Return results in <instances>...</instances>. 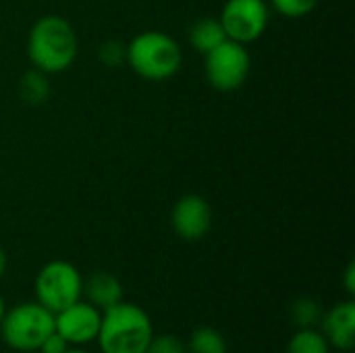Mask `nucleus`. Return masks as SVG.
<instances>
[{
  "label": "nucleus",
  "instance_id": "nucleus-1",
  "mask_svg": "<svg viewBox=\"0 0 355 353\" xmlns=\"http://www.w3.org/2000/svg\"><path fill=\"white\" fill-rule=\"evenodd\" d=\"M77 50L79 42L73 25L58 15L37 19L27 37L29 60L46 75L67 71L77 58Z\"/></svg>",
  "mask_w": 355,
  "mask_h": 353
},
{
  "label": "nucleus",
  "instance_id": "nucleus-2",
  "mask_svg": "<svg viewBox=\"0 0 355 353\" xmlns=\"http://www.w3.org/2000/svg\"><path fill=\"white\" fill-rule=\"evenodd\" d=\"M154 335L148 312L123 300L102 312L96 341L102 353H146Z\"/></svg>",
  "mask_w": 355,
  "mask_h": 353
},
{
  "label": "nucleus",
  "instance_id": "nucleus-3",
  "mask_svg": "<svg viewBox=\"0 0 355 353\" xmlns=\"http://www.w3.org/2000/svg\"><path fill=\"white\" fill-rule=\"evenodd\" d=\"M125 60L135 75L148 81H164L173 77L183 62L179 42L164 31H141L125 48Z\"/></svg>",
  "mask_w": 355,
  "mask_h": 353
},
{
  "label": "nucleus",
  "instance_id": "nucleus-4",
  "mask_svg": "<svg viewBox=\"0 0 355 353\" xmlns=\"http://www.w3.org/2000/svg\"><path fill=\"white\" fill-rule=\"evenodd\" d=\"M54 331V314L37 302H25L4 312L0 335L4 343L21 353L40 350L44 339Z\"/></svg>",
  "mask_w": 355,
  "mask_h": 353
},
{
  "label": "nucleus",
  "instance_id": "nucleus-5",
  "mask_svg": "<svg viewBox=\"0 0 355 353\" xmlns=\"http://www.w3.org/2000/svg\"><path fill=\"white\" fill-rule=\"evenodd\" d=\"M33 289H35V302L42 304L52 314H56L81 300L83 277L71 262L52 260L40 268Z\"/></svg>",
  "mask_w": 355,
  "mask_h": 353
},
{
  "label": "nucleus",
  "instance_id": "nucleus-6",
  "mask_svg": "<svg viewBox=\"0 0 355 353\" xmlns=\"http://www.w3.org/2000/svg\"><path fill=\"white\" fill-rule=\"evenodd\" d=\"M204 73L210 85L218 92L239 89L252 69V58L245 44L235 40H225L216 48L204 54Z\"/></svg>",
  "mask_w": 355,
  "mask_h": 353
},
{
  "label": "nucleus",
  "instance_id": "nucleus-7",
  "mask_svg": "<svg viewBox=\"0 0 355 353\" xmlns=\"http://www.w3.org/2000/svg\"><path fill=\"white\" fill-rule=\"evenodd\" d=\"M220 23L229 40L250 44L262 37L270 21L266 0H227L220 12Z\"/></svg>",
  "mask_w": 355,
  "mask_h": 353
},
{
  "label": "nucleus",
  "instance_id": "nucleus-8",
  "mask_svg": "<svg viewBox=\"0 0 355 353\" xmlns=\"http://www.w3.org/2000/svg\"><path fill=\"white\" fill-rule=\"evenodd\" d=\"M102 322V312L79 300L54 314V331L73 347L96 341Z\"/></svg>",
  "mask_w": 355,
  "mask_h": 353
},
{
  "label": "nucleus",
  "instance_id": "nucleus-9",
  "mask_svg": "<svg viewBox=\"0 0 355 353\" xmlns=\"http://www.w3.org/2000/svg\"><path fill=\"white\" fill-rule=\"evenodd\" d=\"M171 227L185 241H198L212 227V208L206 198L187 193L179 198L171 210Z\"/></svg>",
  "mask_w": 355,
  "mask_h": 353
},
{
  "label": "nucleus",
  "instance_id": "nucleus-10",
  "mask_svg": "<svg viewBox=\"0 0 355 353\" xmlns=\"http://www.w3.org/2000/svg\"><path fill=\"white\" fill-rule=\"evenodd\" d=\"M329 341L331 350L352 352L355 347V304L352 300L335 304L331 310H324L318 329Z\"/></svg>",
  "mask_w": 355,
  "mask_h": 353
},
{
  "label": "nucleus",
  "instance_id": "nucleus-11",
  "mask_svg": "<svg viewBox=\"0 0 355 353\" xmlns=\"http://www.w3.org/2000/svg\"><path fill=\"white\" fill-rule=\"evenodd\" d=\"M81 298H85V302L98 308L100 312H104L114 304L123 302V283L112 273L98 270L87 279H83Z\"/></svg>",
  "mask_w": 355,
  "mask_h": 353
},
{
  "label": "nucleus",
  "instance_id": "nucleus-12",
  "mask_svg": "<svg viewBox=\"0 0 355 353\" xmlns=\"http://www.w3.org/2000/svg\"><path fill=\"white\" fill-rule=\"evenodd\" d=\"M225 40H227V33L223 29L220 19H216V17H202V19L193 21L189 27V42L202 54L210 52Z\"/></svg>",
  "mask_w": 355,
  "mask_h": 353
},
{
  "label": "nucleus",
  "instance_id": "nucleus-13",
  "mask_svg": "<svg viewBox=\"0 0 355 353\" xmlns=\"http://www.w3.org/2000/svg\"><path fill=\"white\" fill-rule=\"evenodd\" d=\"M185 347L187 353H229L225 335L214 327H198Z\"/></svg>",
  "mask_w": 355,
  "mask_h": 353
},
{
  "label": "nucleus",
  "instance_id": "nucleus-14",
  "mask_svg": "<svg viewBox=\"0 0 355 353\" xmlns=\"http://www.w3.org/2000/svg\"><path fill=\"white\" fill-rule=\"evenodd\" d=\"M324 316V308L318 300L304 295L291 304V320L297 329H318Z\"/></svg>",
  "mask_w": 355,
  "mask_h": 353
},
{
  "label": "nucleus",
  "instance_id": "nucleus-15",
  "mask_svg": "<svg viewBox=\"0 0 355 353\" xmlns=\"http://www.w3.org/2000/svg\"><path fill=\"white\" fill-rule=\"evenodd\" d=\"M285 353H331V345L318 329H297Z\"/></svg>",
  "mask_w": 355,
  "mask_h": 353
},
{
  "label": "nucleus",
  "instance_id": "nucleus-16",
  "mask_svg": "<svg viewBox=\"0 0 355 353\" xmlns=\"http://www.w3.org/2000/svg\"><path fill=\"white\" fill-rule=\"evenodd\" d=\"M21 96L23 100H27L29 104H42L46 102L48 94H50V85L46 79V73L40 69H29L23 77H21Z\"/></svg>",
  "mask_w": 355,
  "mask_h": 353
},
{
  "label": "nucleus",
  "instance_id": "nucleus-17",
  "mask_svg": "<svg viewBox=\"0 0 355 353\" xmlns=\"http://www.w3.org/2000/svg\"><path fill=\"white\" fill-rule=\"evenodd\" d=\"M320 0H270L268 6H272L279 15L289 17V19H297V17H306L310 15Z\"/></svg>",
  "mask_w": 355,
  "mask_h": 353
},
{
  "label": "nucleus",
  "instance_id": "nucleus-18",
  "mask_svg": "<svg viewBox=\"0 0 355 353\" xmlns=\"http://www.w3.org/2000/svg\"><path fill=\"white\" fill-rule=\"evenodd\" d=\"M146 353H187V347L175 335H154Z\"/></svg>",
  "mask_w": 355,
  "mask_h": 353
},
{
  "label": "nucleus",
  "instance_id": "nucleus-19",
  "mask_svg": "<svg viewBox=\"0 0 355 353\" xmlns=\"http://www.w3.org/2000/svg\"><path fill=\"white\" fill-rule=\"evenodd\" d=\"M100 56L106 64H119L121 60H125V48L116 42H106L102 48H100Z\"/></svg>",
  "mask_w": 355,
  "mask_h": 353
},
{
  "label": "nucleus",
  "instance_id": "nucleus-20",
  "mask_svg": "<svg viewBox=\"0 0 355 353\" xmlns=\"http://www.w3.org/2000/svg\"><path fill=\"white\" fill-rule=\"evenodd\" d=\"M71 345L56 333V331H52L46 339H44V343L40 345V353H64L69 350Z\"/></svg>",
  "mask_w": 355,
  "mask_h": 353
},
{
  "label": "nucleus",
  "instance_id": "nucleus-21",
  "mask_svg": "<svg viewBox=\"0 0 355 353\" xmlns=\"http://www.w3.org/2000/svg\"><path fill=\"white\" fill-rule=\"evenodd\" d=\"M343 287H345L347 295H349V298H354V295H355V266H354V262H349V264H347V268H345V275H343Z\"/></svg>",
  "mask_w": 355,
  "mask_h": 353
},
{
  "label": "nucleus",
  "instance_id": "nucleus-22",
  "mask_svg": "<svg viewBox=\"0 0 355 353\" xmlns=\"http://www.w3.org/2000/svg\"><path fill=\"white\" fill-rule=\"evenodd\" d=\"M4 273H6V254H4V250L0 248V279H2Z\"/></svg>",
  "mask_w": 355,
  "mask_h": 353
},
{
  "label": "nucleus",
  "instance_id": "nucleus-23",
  "mask_svg": "<svg viewBox=\"0 0 355 353\" xmlns=\"http://www.w3.org/2000/svg\"><path fill=\"white\" fill-rule=\"evenodd\" d=\"M4 312H6V306H4V300H2V295H0V322H2Z\"/></svg>",
  "mask_w": 355,
  "mask_h": 353
},
{
  "label": "nucleus",
  "instance_id": "nucleus-24",
  "mask_svg": "<svg viewBox=\"0 0 355 353\" xmlns=\"http://www.w3.org/2000/svg\"><path fill=\"white\" fill-rule=\"evenodd\" d=\"M64 353H87V352H83V350H79V347H69Z\"/></svg>",
  "mask_w": 355,
  "mask_h": 353
}]
</instances>
